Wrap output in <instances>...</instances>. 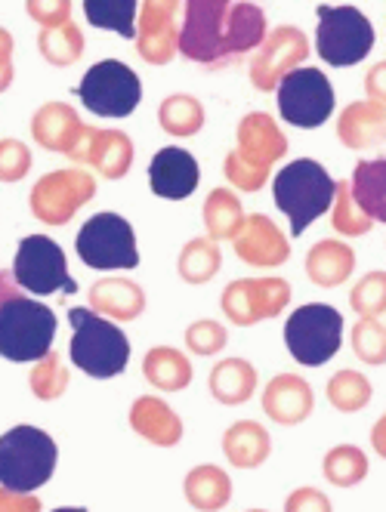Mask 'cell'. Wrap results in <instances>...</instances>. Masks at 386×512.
Here are the masks:
<instances>
[{
  "label": "cell",
  "instance_id": "6da1fadb",
  "mask_svg": "<svg viewBox=\"0 0 386 512\" xmlns=\"http://www.w3.org/2000/svg\"><path fill=\"white\" fill-rule=\"evenodd\" d=\"M272 195L278 210L291 219V235L300 238L309 223H315V219L334 207L337 182L328 176V170L319 161L300 158L278 170L272 182Z\"/></svg>",
  "mask_w": 386,
  "mask_h": 512
},
{
  "label": "cell",
  "instance_id": "7a4b0ae2",
  "mask_svg": "<svg viewBox=\"0 0 386 512\" xmlns=\"http://www.w3.org/2000/svg\"><path fill=\"white\" fill-rule=\"evenodd\" d=\"M68 321L75 327L72 346H68L75 368H81L93 380H112L127 371L130 340L115 321L93 309H72Z\"/></svg>",
  "mask_w": 386,
  "mask_h": 512
},
{
  "label": "cell",
  "instance_id": "3957f363",
  "mask_svg": "<svg viewBox=\"0 0 386 512\" xmlns=\"http://www.w3.org/2000/svg\"><path fill=\"white\" fill-rule=\"evenodd\" d=\"M288 155V139L269 115H248L238 124V145L229 152L223 173L241 192H257L278 158Z\"/></svg>",
  "mask_w": 386,
  "mask_h": 512
},
{
  "label": "cell",
  "instance_id": "277c9868",
  "mask_svg": "<svg viewBox=\"0 0 386 512\" xmlns=\"http://www.w3.org/2000/svg\"><path fill=\"white\" fill-rule=\"evenodd\" d=\"M56 442L38 426H13L0 435V485L34 494L56 472Z\"/></svg>",
  "mask_w": 386,
  "mask_h": 512
},
{
  "label": "cell",
  "instance_id": "5b68a950",
  "mask_svg": "<svg viewBox=\"0 0 386 512\" xmlns=\"http://www.w3.org/2000/svg\"><path fill=\"white\" fill-rule=\"evenodd\" d=\"M56 337V315L28 297H10L0 303V355L7 361H41L50 355Z\"/></svg>",
  "mask_w": 386,
  "mask_h": 512
},
{
  "label": "cell",
  "instance_id": "8992f818",
  "mask_svg": "<svg viewBox=\"0 0 386 512\" xmlns=\"http://www.w3.org/2000/svg\"><path fill=\"white\" fill-rule=\"evenodd\" d=\"M285 346L303 368H322L343 346V315L328 303H306L288 315Z\"/></svg>",
  "mask_w": 386,
  "mask_h": 512
},
{
  "label": "cell",
  "instance_id": "52a82bcc",
  "mask_svg": "<svg viewBox=\"0 0 386 512\" xmlns=\"http://www.w3.org/2000/svg\"><path fill=\"white\" fill-rule=\"evenodd\" d=\"M75 250L87 269L112 272V269H136L139 266L133 226L118 213L90 216L75 238Z\"/></svg>",
  "mask_w": 386,
  "mask_h": 512
},
{
  "label": "cell",
  "instance_id": "ba28073f",
  "mask_svg": "<svg viewBox=\"0 0 386 512\" xmlns=\"http://www.w3.org/2000/svg\"><path fill=\"white\" fill-rule=\"evenodd\" d=\"M374 47V25L356 7H319L315 50L334 68L362 62Z\"/></svg>",
  "mask_w": 386,
  "mask_h": 512
},
{
  "label": "cell",
  "instance_id": "9c48e42d",
  "mask_svg": "<svg viewBox=\"0 0 386 512\" xmlns=\"http://www.w3.org/2000/svg\"><path fill=\"white\" fill-rule=\"evenodd\" d=\"M75 93L99 118H127L143 99V84H139V75L130 65L105 59L87 68Z\"/></svg>",
  "mask_w": 386,
  "mask_h": 512
},
{
  "label": "cell",
  "instance_id": "30bf717a",
  "mask_svg": "<svg viewBox=\"0 0 386 512\" xmlns=\"http://www.w3.org/2000/svg\"><path fill=\"white\" fill-rule=\"evenodd\" d=\"M13 278L28 294L50 297V294H78L75 278L68 275V260L65 250L47 238V235H28L19 241L16 260H13Z\"/></svg>",
  "mask_w": 386,
  "mask_h": 512
},
{
  "label": "cell",
  "instance_id": "8fae6325",
  "mask_svg": "<svg viewBox=\"0 0 386 512\" xmlns=\"http://www.w3.org/2000/svg\"><path fill=\"white\" fill-rule=\"evenodd\" d=\"M278 115L294 127H322L334 115V87L319 68H294L278 84Z\"/></svg>",
  "mask_w": 386,
  "mask_h": 512
},
{
  "label": "cell",
  "instance_id": "7c38bea8",
  "mask_svg": "<svg viewBox=\"0 0 386 512\" xmlns=\"http://www.w3.org/2000/svg\"><path fill=\"white\" fill-rule=\"evenodd\" d=\"M232 0H186V19L180 28V53L201 65L226 59V25Z\"/></svg>",
  "mask_w": 386,
  "mask_h": 512
},
{
  "label": "cell",
  "instance_id": "4fadbf2b",
  "mask_svg": "<svg viewBox=\"0 0 386 512\" xmlns=\"http://www.w3.org/2000/svg\"><path fill=\"white\" fill-rule=\"evenodd\" d=\"M96 195V179L87 170H53L31 189V213L47 226H65Z\"/></svg>",
  "mask_w": 386,
  "mask_h": 512
},
{
  "label": "cell",
  "instance_id": "5bb4252c",
  "mask_svg": "<svg viewBox=\"0 0 386 512\" xmlns=\"http://www.w3.org/2000/svg\"><path fill=\"white\" fill-rule=\"evenodd\" d=\"M291 300V284L282 278H244L223 290V312L232 324L251 327L263 318L282 315Z\"/></svg>",
  "mask_w": 386,
  "mask_h": 512
},
{
  "label": "cell",
  "instance_id": "9a60e30c",
  "mask_svg": "<svg viewBox=\"0 0 386 512\" xmlns=\"http://www.w3.org/2000/svg\"><path fill=\"white\" fill-rule=\"evenodd\" d=\"M309 53V41L306 34L294 25H278L269 38L263 41L260 53L254 56L251 62V81L257 90H275L278 84H282L285 75H291V71L306 59Z\"/></svg>",
  "mask_w": 386,
  "mask_h": 512
},
{
  "label": "cell",
  "instance_id": "2e32d148",
  "mask_svg": "<svg viewBox=\"0 0 386 512\" xmlns=\"http://www.w3.org/2000/svg\"><path fill=\"white\" fill-rule=\"evenodd\" d=\"M177 10H180V0H143L136 50L146 62L167 65L173 59V53L180 50Z\"/></svg>",
  "mask_w": 386,
  "mask_h": 512
},
{
  "label": "cell",
  "instance_id": "e0dca14e",
  "mask_svg": "<svg viewBox=\"0 0 386 512\" xmlns=\"http://www.w3.org/2000/svg\"><path fill=\"white\" fill-rule=\"evenodd\" d=\"M68 158L78 164H90L105 179H121V176H127V170L133 164V142L118 130L84 127L81 142L75 145V152Z\"/></svg>",
  "mask_w": 386,
  "mask_h": 512
},
{
  "label": "cell",
  "instance_id": "ac0fdd59",
  "mask_svg": "<svg viewBox=\"0 0 386 512\" xmlns=\"http://www.w3.org/2000/svg\"><path fill=\"white\" fill-rule=\"evenodd\" d=\"M232 244H235V253L241 256V260L248 263V266H257V269L282 266L291 256L288 238L278 232V226L272 223L269 216H263V213L244 216V226L232 238Z\"/></svg>",
  "mask_w": 386,
  "mask_h": 512
},
{
  "label": "cell",
  "instance_id": "d6986e66",
  "mask_svg": "<svg viewBox=\"0 0 386 512\" xmlns=\"http://www.w3.org/2000/svg\"><path fill=\"white\" fill-rule=\"evenodd\" d=\"M149 182H152V192L158 198L183 201L198 189L201 167H198L195 155H189L186 149L167 145V149H161L149 164Z\"/></svg>",
  "mask_w": 386,
  "mask_h": 512
},
{
  "label": "cell",
  "instance_id": "ffe728a7",
  "mask_svg": "<svg viewBox=\"0 0 386 512\" xmlns=\"http://www.w3.org/2000/svg\"><path fill=\"white\" fill-rule=\"evenodd\" d=\"M315 408L312 386L297 374H278L263 389V411L278 426H297Z\"/></svg>",
  "mask_w": 386,
  "mask_h": 512
},
{
  "label": "cell",
  "instance_id": "44dd1931",
  "mask_svg": "<svg viewBox=\"0 0 386 512\" xmlns=\"http://www.w3.org/2000/svg\"><path fill=\"white\" fill-rule=\"evenodd\" d=\"M31 136L47 152L72 155L75 145L84 136V124H81V118H78V112H75L72 105H65V102H47L31 118Z\"/></svg>",
  "mask_w": 386,
  "mask_h": 512
},
{
  "label": "cell",
  "instance_id": "7402d4cb",
  "mask_svg": "<svg viewBox=\"0 0 386 512\" xmlns=\"http://www.w3.org/2000/svg\"><path fill=\"white\" fill-rule=\"evenodd\" d=\"M130 426L136 435L158 448H173L183 438V420L170 405H164L155 395H139L130 408Z\"/></svg>",
  "mask_w": 386,
  "mask_h": 512
},
{
  "label": "cell",
  "instance_id": "603a6c76",
  "mask_svg": "<svg viewBox=\"0 0 386 512\" xmlns=\"http://www.w3.org/2000/svg\"><path fill=\"white\" fill-rule=\"evenodd\" d=\"M337 136L346 149H371L386 139V108L377 102H353L343 108L337 121Z\"/></svg>",
  "mask_w": 386,
  "mask_h": 512
},
{
  "label": "cell",
  "instance_id": "cb8c5ba5",
  "mask_svg": "<svg viewBox=\"0 0 386 512\" xmlns=\"http://www.w3.org/2000/svg\"><path fill=\"white\" fill-rule=\"evenodd\" d=\"M90 309L115 321H133L146 309V294L136 281L102 278L90 287Z\"/></svg>",
  "mask_w": 386,
  "mask_h": 512
},
{
  "label": "cell",
  "instance_id": "d4e9b609",
  "mask_svg": "<svg viewBox=\"0 0 386 512\" xmlns=\"http://www.w3.org/2000/svg\"><path fill=\"white\" fill-rule=\"evenodd\" d=\"M272 451V438L257 420H238L223 435V454L238 469H257Z\"/></svg>",
  "mask_w": 386,
  "mask_h": 512
},
{
  "label": "cell",
  "instance_id": "484cf974",
  "mask_svg": "<svg viewBox=\"0 0 386 512\" xmlns=\"http://www.w3.org/2000/svg\"><path fill=\"white\" fill-rule=\"evenodd\" d=\"M207 386L220 405L226 408L244 405V401H251V395L257 392V368L244 358H223L217 368L210 371Z\"/></svg>",
  "mask_w": 386,
  "mask_h": 512
},
{
  "label": "cell",
  "instance_id": "4316f807",
  "mask_svg": "<svg viewBox=\"0 0 386 512\" xmlns=\"http://www.w3.org/2000/svg\"><path fill=\"white\" fill-rule=\"evenodd\" d=\"M356 269V253L343 241H319L306 253V275L319 287H337Z\"/></svg>",
  "mask_w": 386,
  "mask_h": 512
},
{
  "label": "cell",
  "instance_id": "83f0119b",
  "mask_svg": "<svg viewBox=\"0 0 386 512\" xmlns=\"http://www.w3.org/2000/svg\"><path fill=\"white\" fill-rule=\"evenodd\" d=\"M183 491H186V500L198 512H220L232 500V482H229V475L220 466H214V463L195 466L186 475Z\"/></svg>",
  "mask_w": 386,
  "mask_h": 512
},
{
  "label": "cell",
  "instance_id": "f1b7e54d",
  "mask_svg": "<svg viewBox=\"0 0 386 512\" xmlns=\"http://www.w3.org/2000/svg\"><path fill=\"white\" fill-rule=\"evenodd\" d=\"M266 34V16L257 4L241 0L229 10V25H226V59L229 56H244L257 47H263Z\"/></svg>",
  "mask_w": 386,
  "mask_h": 512
},
{
  "label": "cell",
  "instance_id": "f546056e",
  "mask_svg": "<svg viewBox=\"0 0 386 512\" xmlns=\"http://www.w3.org/2000/svg\"><path fill=\"white\" fill-rule=\"evenodd\" d=\"M143 374L161 392H180V389H186L192 383V364L180 349L155 346V349L146 352Z\"/></svg>",
  "mask_w": 386,
  "mask_h": 512
},
{
  "label": "cell",
  "instance_id": "4dcf8cb0",
  "mask_svg": "<svg viewBox=\"0 0 386 512\" xmlns=\"http://www.w3.org/2000/svg\"><path fill=\"white\" fill-rule=\"evenodd\" d=\"M349 192L374 223H386V158L362 161L349 179Z\"/></svg>",
  "mask_w": 386,
  "mask_h": 512
},
{
  "label": "cell",
  "instance_id": "1f68e13d",
  "mask_svg": "<svg viewBox=\"0 0 386 512\" xmlns=\"http://www.w3.org/2000/svg\"><path fill=\"white\" fill-rule=\"evenodd\" d=\"M244 226V210L235 192L229 189H214L204 201V229L207 238L214 241H226L235 238Z\"/></svg>",
  "mask_w": 386,
  "mask_h": 512
},
{
  "label": "cell",
  "instance_id": "d6a6232c",
  "mask_svg": "<svg viewBox=\"0 0 386 512\" xmlns=\"http://www.w3.org/2000/svg\"><path fill=\"white\" fill-rule=\"evenodd\" d=\"M223 266V250L214 238H192L183 250H180V278L186 284H204L210 281Z\"/></svg>",
  "mask_w": 386,
  "mask_h": 512
},
{
  "label": "cell",
  "instance_id": "836d02e7",
  "mask_svg": "<svg viewBox=\"0 0 386 512\" xmlns=\"http://www.w3.org/2000/svg\"><path fill=\"white\" fill-rule=\"evenodd\" d=\"M136 4L139 0H84V16L93 28L136 38Z\"/></svg>",
  "mask_w": 386,
  "mask_h": 512
},
{
  "label": "cell",
  "instance_id": "e575fe53",
  "mask_svg": "<svg viewBox=\"0 0 386 512\" xmlns=\"http://www.w3.org/2000/svg\"><path fill=\"white\" fill-rule=\"evenodd\" d=\"M158 124L170 136H195L204 127V108L195 96L173 93L158 105Z\"/></svg>",
  "mask_w": 386,
  "mask_h": 512
},
{
  "label": "cell",
  "instance_id": "d590c367",
  "mask_svg": "<svg viewBox=\"0 0 386 512\" xmlns=\"http://www.w3.org/2000/svg\"><path fill=\"white\" fill-rule=\"evenodd\" d=\"M38 47L50 65H75L84 53V34L75 22H65L56 28H44Z\"/></svg>",
  "mask_w": 386,
  "mask_h": 512
},
{
  "label": "cell",
  "instance_id": "8d00e7d4",
  "mask_svg": "<svg viewBox=\"0 0 386 512\" xmlns=\"http://www.w3.org/2000/svg\"><path fill=\"white\" fill-rule=\"evenodd\" d=\"M325 479L337 488H353L365 482L368 475V457L356 445H337L325 454Z\"/></svg>",
  "mask_w": 386,
  "mask_h": 512
},
{
  "label": "cell",
  "instance_id": "74e56055",
  "mask_svg": "<svg viewBox=\"0 0 386 512\" xmlns=\"http://www.w3.org/2000/svg\"><path fill=\"white\" fill-rule=\"evenodd\" d=\"M371 395H374V389H371L368 377H362L356 371H337L328 380V401L343 414L362 411L371 401Z\"/></svg>",
  "mask_w": 386,
  "mask_h": 512
},
{
  "label": "cell",
  "instance_id": "f35d334b",
  "mask_svg": "<svg viewBox=\"0 0 386 512\" xmlns=\"http://www.w3.org/2000/svg\"><path fill=\"white\" fill-rule=\"evenodd\" d=\"M28 386H31V395L41 398V401H56L65 389H68V371L65 364L56 352L44 355L38 364H34V371L28 377Z\"/></svg>",
  "mask_w": 386,
  "mask_h": 512
},
{
  "label": "cell",
  "instance_id": "ab89813d",
  "mask_svg": "<svg viewBox=\"0 0 386 512\" xmlns=\"http://www.w3.org/2000/svg\"><path fill=\"white\" fill-rule=\"evenodd\" d=\"M374 219L356 204L349 182H337V207H334V229L343 235H365L371 232Z\"/></svg>",
  "mask_w": 386,
  "mask_h": 512
},
{
  "label": "cell",
  "instance_id": "60d3db41",
  "mask_svg": "<svg viewBox=\"0 0 386 512\" xmlns=\"http://www.w3.org/2000/svg\"><path fill=\"white\" fill-rule=\"evenodd\" d=\"M353 352L365 364H386V327L377 318H359L353 327Z\"/></svg>",
  "mask_w": 386,
  "mask_h": 512
},
{
  "label": "cell",
  "instance_id": "b9f144b4",
  "mask_svg": "<svg viewBox=\"0 0 386 512\" xmlns=\"http://www.w3.org/2000/svg\"><path fill=\"white\" fill-rule=\"evenodd\" d=\"M349 303L362 318H377L386 312V272H368L349 294Z\"/></svg>",
  "mask_w": 386,
  "mask_h": 512
},
{
  "label": "cell",
  "instance_id": "7bdbcfd3",
  "mask_svg": "<svg viewBox=\"0 0 386 512\" xmlns=\"http://www.w3.org/2000/svg\"><path fill=\"white\" fill-rule=\"evenodd\" d=\"M229 343V334L220 321L201 318L186 327V346L192 355H220Z\"/></svg>",
  "mask_w": 386,
  "mask_h": 512
},
{
  "label": "cell",
  "instance_id": "ee69618b",
  "mask_svg": "<svg viewBox=\"0 0 386 512\" xmlns=\"http://www.w3.org/2000/svg\"><path fill=\"white\" fill-rule=\"evenodd\" d=\"M31 170V152L19 139H0V182H19Z\"/></svg>",
  "mask_w": 386,
  "mask_h": 512
},
{
  "label": "cell",
  "instance_id": "f6af8a7d",
  "mask_svg": "<svg viewBox=\"0 0 386 512\" xmlns=\"http://www.w3.org/2000/svg\"><path fill=\"white\" fill-rule=\"evenodd\" d=\"M25 10L44 28L72 22V0H25Z\"/></svg>",
  "mask_w": 386,
  "mask_h": 512
},
{
  "label": "cell",
  "instance_id": "bcb514c9",
  "mask_svg": "<svg viewBox=\"0 0 386 512\" xmlns=\"http://www.w3.org/2000/svg\"><path fill=\"white\" fill-rule=\"evenodd\" d=\"M285 512H331V503L319 488H297L285 500Z\"/></svg>",
  "mask_w": 386,
  "mask_h": 512
},
{
  "label": "cell",
  "instance_id": "7dc6e473",
  "mask_svg": "<svg viewBox=\"0 0 386 512\" xmlns=\"http://www.w3.org/2000/svg\"><path fill=\"white\" fill-rule=\"evenodd\" d=\"M0 512H41V500L0 485Z\"/></svg>",
  "mask_w": 386,
  "mask_h": 512
},
{
  "label": "cell",
  "instance_id": "c3c4849f",
  "mask_svg": "<svg viewBox=\"0 0 386 512\" xmlns=\"http://www.w3.org/2000/svg\"><path fill=\"white\" fill-rule=\"evenodd\" d=\"M13 84V38L7 28H0V93Z\"/></svg>",
  "mask_w": 386,
  "mask_h": 512
},
{
  "label": "cell",
  "instance_id": "681fc988",
  "mask_svg": "<svg viewBox=\"0 0 386 512\" xmlns=\"http://www.w3.org/2000/svg\"><path fill=\"white\" fill-rule=\"evenodd\" d=\"M365 90H368L371 102H377V105L386 108V62H380V65H374V68L368 71Z\"/></svg>",
  "mask_w": 386,
  "mask_h": 512
},
{
  "label": "cell",
  "instance_id": "f907efd6",
  "mask_svg": "<svg viewBox=\"0 0 386 512\" xmlns=\"http://www.w3.org/2000/svg\"><path fill=\"white\" fill-rule=\"evenodd\" d=\"M371 445H374V451L386 460V414L374 423V429H371Z\"/></svg>",
  "mask_w": 386,
  "mask_h": 512
},
{
  "label": "cell",
  "instance_id": "816d5d0a",
  "mask_svg": "<svg viewBox=\"0 0 386 512\" xmlns=\"http://www.w3.org/2000/svg\"><path fill=\"white\" fill-rule=\"evenodd\" d=\"M10 297H19V284H16V278L10 281V275L0 272V303L10 300Z\"/></svg>",
  "mask_w": 386,
  "mask_h": 512
},
{
  "label": "cell",
  "instance_id": "f5cc1de1",
  "mask_svg": "<svg viewBox=\"0 0 386 512\" xmlns=\"http://www.w3.org/2000/svg\"><path fill=\"white\" fill-rule=\"evenodd\" d=\"M53 512H87V509H81V506H62V509H53Z\"/></svg>",
  "mask_w": 386,
  "mask_h": 512
},
{
  "label": "cell",
  "instance_id": "db71d44e",
  "mask_svg": "<svg viewBox=\"0 0 386 512\" xmlns=\"http://www.w3.org/2000/svg\"><path fill=\"white\" fill-rule=\"evenodd\" d=\"M248 512H266V509H248Z\"/></svg>",
  "mask_w": 386,
  "mask_h": 512
}]
</instances>
